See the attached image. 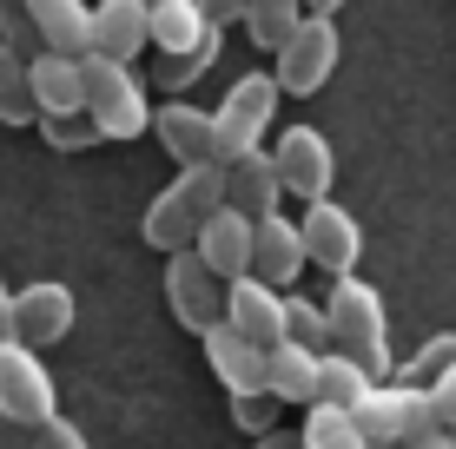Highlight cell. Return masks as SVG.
<instances>
[{
  "mask_svg": "<svg viewBox=\"0 0 456 449\" xmlns=\"http://www.w3.org/2000/svg\"><path fill=\"white\" fill-rule=\"evenodd\" d=\"M324 331H331L338 357H351L370 383H390L397 364H390V311H384V298H377V285L338 277L331 304H324Z\"/></svg>",
  "mask_w": 456,
  "mask_h": 449,
  "instance_id": "obj_1",
  "label": "cell"
},
{
  "mask_svg": "<svg viewBox=\"0 0 456 449\" xmlns=\"http://www.w3.org/2000/svg\"><path fill=\"white\" fill-rule=\"evenodd\" d=\"M225 205V165H179V179L146 205V245L152 252H192L199 225Z\"/></svg>",
  "mask_w": 456,
  "mask_h": 449,
  "instance_id": "obj_2",
  "label": "cell"
},
{
  "mask_svg": "<svg viewBox=\"0 0 456 449\" xmlns=\"http://www.w3.org/2000/svg\"><path fill=\"white\" fill-rule=\"evenodd\" d=\"M146 46H159L166 86H192V80H206L225 34L199 13V0H146Z\"/></svg>",
  "mask_w": 456,
  "mask_h": 449,
  "instance_id": "obj_3",
  "label": "cell"
},
{
  "mask_svg": "<svg viewBox=\"0 0 456 449\" xmlns=\"http://www.w3.org/2000/svg\"><path fill=\"white\" fill-rule=\"evenodd\" d=\"M80 113L93 119L100 139H139L152 126L146 86H139L133 67H113L100 53H80Z\"/></svg>",
  "mask_w": 456,
  "mask_h": 449,
  "instance_id": "obj_4",
  "label": "cell"
},
{
  "mask_svg": "<svg viewBox=\"0 0 456 449\" xmlns=\"http://www.w3.org/2000/svg\"><path fill=\"white\" fill-rule=\"evenodd\" d=\"M278 80L272 73H245V80H232V92L218 100V113H212V146H218V165H232V159H245V152H258L265 146V132H272V119H278Z\"/></svg>",
  "mask_w": 456,
  "mask_h": 449,
  "instance_id": "obj_5",
  "label": "cell"
},
{
  "mask_svg": "<svg viewBox=\"0 0 456 449\" xmlns=\"http://www.w3.org/2000/svg\"><path fill=\"white\" fill-rule=\"evenodd\" d=\"M60 416V390L53 377H46V364L34 357L27 344H0V423L20 429V437H34L40 423H53Z\"/></svg>",
  "mask_w": 456,
  "mask_h": 449,
  "instance_id": "obj_6",
  "label": "cell"
},
{
  "mask_svg": "<svg viewBox=\"0 0 456 449\" xmlns=\"http://www.w3.org/2000/svg\"><path fill=\"white\" fill-rule=\"evenodd\" d=\"M351 423H357V437L364 443H411L423 437V429H436V416H430V390L423 383H370L364 390V404L351 410Z\"/></svg>",
  "mask_w": 456,
  "mask_h": 449,
  "instance_id": "obj_7",
  "label": "cell"
},
{
  "mask_svg": "<svg viewBox=\"0 0 456 449\" xmlns=\"http://www.w3.org/2000/svg\"><path fill=\"white\" fill-rule=\"evenodd\" d=\"M338 53H344L338 20H324V13H305V20H297L285 40H278V73H272L278 92H318V86L338 73Z\"/></svg>",
  "mask_w": 456,
  "mask_h": 449,
  "instance_id": "obj_8",
  "label": "cell"
},
{
  "mask_svg": "<svg viewBox=\"0 0 456 449\" xmlns=\"http://www.w3.org/2000/svg\"><path fill=\"white\" fill-rule=\"evenodd\" d=\"M272 172H278V192H297L305 205H318V198H331L338 152L318 126H285L272 146Z\"/></svg>",
  "mask_w": 456,
  "mask_h": 449,
  "instance_id": "obj_9",
  "label": "cell"
},
{
  "mask_svg": "<svg viewBox=\"0 0 456 449\" xmlns=\"http://www.w3.org/2000/svg\"><path fill=\"white\" fill-rule=\"evenodd\" d=\"M297 245H305V265H318V271H331V277H357L364 225H357L344 205L318 198V205H305V219H297Z\"/></svg>",
  "mask_w": 456,
  "mask_h": 449,
  "instance_id": "obj_10",
  "label": "cell"
},
{
  "mask_svg": "<svg viewBox=\"0 0 456 449\" xmlns=\"http://www.w3.org/2000/svg\"><path fill=\"white\" fill-rule=\"evenodd\" d=\"M7 317H13V344H60V337L73 331V291L67 285H53V277H40V285H20L7 298Z\"/></svg>",
  "mask_w": 456,
  "mask_h": 449,
  "instance_id": "obj_11",
  "label": "cell"
},
{
  "mask_svg": "<svg viewBox=\"0 0 456 449\" xmlns=\"http://www.w3.org/2000/svg\"><path fill=\"white\" fill-rule=\"evenodd\" d=\"M166 304H172V317H179L185 331H212V324L225 317V285H218L192 252H172L166 258Z\"/></svg>",
  "mask_w": 456,
  "mask_h": 449,
  "instance_id": "obj_12",
  "label": "cell"
},
{
  "mask_svg": "<svg viewBox=\"0 0 456 449\" xmlns=\"http://www.w3.org/2000/svg\"><path fill=\"white\" fill-rule=\"evenodd\" d=\"M218 324H232V331H239L245 344H258V350L285 344V291L258 285V277H232L225 285V317Z\"/></svg>",
  "mask_w": 456,
  "mask_h": 449,
  "instance_id": "obj_13",
  "label": "cell"
},
{
  "mask_svg": "<svg viewBox=\"0 0 456 449\" xmlns=\"http://www.w3.org/2000/svg\"><path fill=\"white\" fill-rule=\"evenodd\" d=\"M86 53L133 67L146 53V0H100V7H86Z\"/></svg>",
  "mask_w": 456,
  "mask_h": 449,
  "instance_id": "obj_14",
  "label": "cell"
},
{
  "mask_svg": "<svg viewBox=\"0 0 456 449\" xmlns=\"http://www.w3.org/2000/svg\"><path fill=\"white\" fill-rule=\"evenodd\" d=\"M192 258L218 277V285H232V277H251V219H239L232 205H218L212 219L199 225Z\"/></svg>",
  "mask_w": 456,
  "mask_h": 449,
  "instance_id": "obj_15",
  "label": "cell"
},
{
  "mask_svg": "<svg viewBox=\"0 0 456 449\" xmlns=\"http://www.w3.org/2000/svg\"><path fill=\"white\" fill-rule=\"evenodd\" d=\"M146 132H159V146H166L179 165H218L212 113H206V106H192V100H166L159 113H152V126H146Z\"/></svg>",
  "mask_w": 456,
  "mask_h": 449,
  "instance_id": "obj_16",
  "label": "cell"
},
{
  "mask_svg": "<svg viewBox=\"0 0 456 449\" xmlns=\"http://www.w3.org/2000/svg\"><path fill=\"white\" fill-rule=\"evenodd\" d=\"M297 271H305V245H297V225L285 212H272V219L251 225V277L258 285H297Z\"/></svg>",
  "mask_w": 456,
  "mask_h": 449,
  "instance_id": "obj_17",
  "label": "cell"
},
{
  "mask_svg": "<svg viewBox=\"0 0 456 449\" xmlns=\"http://www.w3.org/2000/svg\"><path fill=\"white\" fill-rule=\"evenodd\" d=\"M278 198H285V192H278V172H272V152H265V146L225 165V205L239 212V219H251V225L272 219Z\"/></svg>",
  "mask_w": 456,
  "mask_h": 449,
  "instance_id": "obj_18",
  "label": "cell"
},
{
  "mask_svg": "<svg viewBox=\"0 0 456 449\" xmlns=\"http://www.w3.org/2000/svg\"><path fill=\"white\" fill-rule=\"evenodd\" d=\"M199 337H206V364H212V377L225 383L232 397L265 390V350H258V344H245L232 324H212V331H199Z\"/></svg>",
  "mask_w": 456,
  "mask_h": 449,
  "instance_id": "obj_19",
  "label": "cell"
},
{
  "mask_svg": "<svg viewBox=\"0 0 456 449\" xmlns=\"http://www.w3.org/2000/svg\"><path fill=\"white\" fill-rule=\"evenodd\" d=\"M27 92H34V119H67V113H80V60H67V53H34V60H27Z\"/></svg>",
  "mask_w": 456,
  "mask_h": 449,
  "instance_id": "obj_20",
  "label": "cell"
},
{
  "mask_svg": "<svg viewBox=\"0 0 456 449\" xmlns=\"http://www.w3.org/2000/svg\"><path fill=\"white\" fill-rule=\"evenodd\" d=\"M20 7L40 34V53H67V60L86 53V0H20Z\"/></svg>",
  "mask_w": 456,
  "mask_h": 449,
  "instance_id": "obj_21",
  "label": "cell"
},
{
  "mask_svg": "<svg viewBox=\"0 0 456 449\" xmlns=\"http://www.w3.org/2000/svg\"><path fill=\"white\" fill-rule=\"evenodd\" d=\"M265 397L311 410V397H318V357L297 350V344H272V350H265Z\"/></svg>",
  "mask_w": 456,
  "mask_h": 449,
  "instance_id": "obj_22",
  "label": "cell"
},
{
  "mask_svg": "<svg viewBox=\"0 0 456 449\" xmlns=\"http://www.w3.org/2000/svg\"><path fill=\"white\" fill-rule=\"evenodd\" d=\"M364 390H370V377H364L351 357H338V350H324V357H318V397H311V404L351 416L357 404H364Z\"/></svg>",
  "mask_w": 456,
  "mask_h": 449,
  "instance_id": "obj_23",
  "label": "cell"
},
{
  "mask_svg": "<svg viewBox=\"0 0 456 449\" xmlns=\"http://www.w3.org/2000/svg\"><path fill=\"white\" fill-rule=\"evenodd\" d=\"M239 20H245L251 46H272V53H278V40H285L297 20H305V0H245Z\"/></svg>",
  "mask_w": 456,
  "mask_h": 449,
  "instance_id": "obj_24",
  "label": "cell"
},
{
  "mask_svg": "<svg viewBox=\"0 0 456 449\" xmlns=\"http://www.w3.org/2000/svg\"><path fill=\"white\" fill-rule=\"evenodd\" d=\"M297 449H364V437H357V423L344 410L311 404L305 410V429H297Z\"/></svg>",
  "mask_w": 456,
  "mask_h": 449,
  "instance_id": "obj_25",
  "label": "cell"
},
{
  "mask_svg": "<svg viewBox=\"0 0 456 449\" xmlns=\"http://www.w3.org/2000/svg\"><path fill=\"white\" fill-rule=\"evenodd\" d=\"M0 126H34V92H27V60L0 46Z\"/></svg>",
  "mask_w": 456,
  "mask_h": 449,
  "instance_id": "obj_26",
  "label": "cell"
},
{
  "mask_svg": "<svg viewBox=\"0 0 456 449\" xmlns=\"http://www.w3.org/2000/svg\"><path fill=\"white\" fill-rule=\"evenodd\" d=\"M285 344L311 350V357H324V344H331V331H324V304H311V298H285Z\"/></svg>",
  "mask_w": 456,
  "mask_h": 449,
  "instance_id": "obj_27",
  "label": "cell"
},
{
  "mask_svg": "<svg viewBox=\"0 0 456 449\" xmlns=\"http://www.w3.org/2000/svg\"><path fill=\"white\" fill-rule=\"evenodd\" d=\"M278 397H265V390H245V397H232V423L245 429V437H272L278 429Z\"/></svg>",
  "mask_w": 456,
  "mask_h": 449,
  "instance_id": "obj_28",
  "label": "cell"
},
{
  "mask_svg": "<svg viewBox=\"0 0 456 449\" xmlns=\"http://www.w3.org/2000/svg\"><path fill=\"white\" fill-rule=\"evenodd\" d=\"M40 139L53 152H86V146H100V132H93V119L86 113H67V119H34Z\"/></svg>",
  "mask_w": 456,
  "mask_h": 449,
  "instance_id": "obj_29",
  "label": "cell"
},
{
  "mask_svg": "<svg viewBox=\"0 0 456 449\" xmlns=\"http://www.w3.org/2000/svg\"><path fill=\"white\" fill-rule=\"evenodd\" d=\"M0 46H7V53H20V60L40 53V34H34V20H27L20 0H0Z\"/></svg>",
  "mask_w": 456,
  "mask_h": 449,
  "instance_id": "obj_30",
  "label": "cell"
},
{
  "mask_svg": "<svg viewBox=\"0 0 456 449\" xmlns=\"http://www.w3.org/2000/svg\"><path fill=\"white\" fill-rule=\"evenodd\" d=\"M450 357H456V331H436L430 344H423L417 357L403 364V383H423V390H430V377H436V370H444Z\"/></svg>",
  "mask_w": 456,
  "mask_h": 449,
  "instance_id": "obj_31",
  "label": "cell"
},
{
  "mask_svg": "<svg viewBox=\"0 0 456 449\" xmlns=\"http://www.w3.org/2000/svg\"><path fill=\"white\" fill-rule=\"evenodd\" d=\"M430 416H436V429H456V357L430 377Z\"/></svg>",
  "mask_w": 456,
  "mask_h": 449,
  "instance_id": "obj_32",
  "label": "cell"
},
{
  "mask_svg": "<svg viewBox=\"0 0 456 449\" xmlns=\"http://www.w3.org/2000/svg\"><path fill=\"white\" fill-rule=\"evenodd\" d=\"M27 449H86V437H80V423L53 416V423H40L34 437H27Z\"/></svg>",
  "mask_w": 456,
  "mask_h": 449,
  "instance_id": "obj_33",
  "label": "cell"
},
{
  "mask_svg": "<svg viewBox=\"0 0 456 449\" xmlns=\"http://www.w3.org/2000/svg\"><path fill=\"white\" fill-rule=\"evenodd\" d=\"M199 13H206L218 34H225V20H239V13H245V0H199Z\"/></svg>",
  "mask_w": 456,
  "mask_h": 449,
  "instance_id": "obj_34",
  "label": "cell"
},
{
  "mask_svg": "<svg viewBox=\"0 0 456 449\" xmlns=\"http://www.w3.org/2000/svg\"><path fill=\"white\" fill-rule=\"evenodd\" d=\"M397 449H456V443H450V429H423V437H411V443H397Z\"/></svg>",
  "mask_w": 456,
  "mask_h": 449,
  "instance_id": "obj_35",
  "label": "cell"
},
{
  "mask_svg": "<svg viewBox=\"0 0 456 449\" xmlns=\"http://www.w3.org/2000/svg\"><path fill=\"white\" fill-rule=\"evenodd\" d=\"M251 449H297V437H285V429H272V437H251Z\"/></svg>",
  "mask_w": 456,
  "mask_h": 449,
  "instance_id": "obj_36",
  "label": "cell"
},
{
  "mask_svg": "<svg viewBox=\"0 0 456 449\" xmlns=\"http://www.w3.org/2000/svg\"><path fill=\"white\" fill-rule=\"evenodd\" d=\"M13 337V317H7V285H0V344Z\"/></svg>",
  "mask_w": 456,
  "mask_h": 449,
  "instance_id": "obj_37",
  "label": "cell"
},
{
  "mask_svg": "<svg viewBox=\"0 0 456 449\" xmlns=\"http://www.w3.org/2000/svg\"><path fill=\"white\" fill-rule=\"evenodd\" d=\"M338 7H344V0H305V13H324V20H331Z\"/></svg>",
  "mask_w": 456,
  "mask_h": 449,
  "instance_id": "obj_38",
  "label": "cell"
},
{
  "mask_svg": "<svg viewBox=\"0 0 456 449\" xmlns=\"http://www.w3.org/2000/svg\"><path fill=\"white\" fill-rule=\"evenodd\" d=\"M0 449H27V437L20 429H0Z\"/></svg>",
  "mask_w": 456,
  "mask_h": 449,
  "instance_id": "obj_39",
  "label": "cell"
},
{
  "mask_svg": "<svg viewBox=\"0 0 456 449\" xmlns=\"http://www.w3.org/2000/svg\"><path fill=\"white\" fill-rule=\"evenodd\" d=\"M364 449H390V443H364Z\"/></svg>",
  "mask_w": 456,
  "mask_h": 449,
  "instance_id": "obj_40",
  "label": "cell"
},
{
  "mask_svg": "<svg viewBox=\"0 0 456 449\" xmlns=\"http://www.w3.org/2000/svg\"><path fill=\"white\" fill-rule=\"evenodd\" d=\"M450 443H456V429H450Z\"/></svg>",
  "mask_w": 456,
  "mask_h": 449,
  "instance_id": "obj_41",
  "label": "cell"
}]
</instances>
